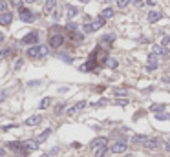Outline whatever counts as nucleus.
Wrapping results in <instances>:
<instances>
[{
    "label": "nucleus",
    "instance_id": "nucleus-1",
    "mask_svg": "<svg viewBox=\"0 0 170 157\" xmlns=\"http://www.w3.org/2000/svg\"><path fill=\"white\" fill-rule=\"evenodd\" d=\"M46 53H48V48H46V46H37V44L28 49V55H29L31 59H40V57H44Z\"/></svg>",
    "mask_w": 170,
    "mask_h": 157
},
{
    "label": "nucleus",
    "instance_id": "nucleus-2",
    "mask_svg": "<svg viewBox=\"0 0 170 157\" xmlns=\"http://www.w3.org/2000/svg\"><path fill=\"white\" fill-rule=\"evenodd\" d=\"M104 22H106V19H104L102 15H99V17H97V19H95L90 26H86L84 29H86V31H97V29H101V28L104 26Z\"/></svg>",
    "mask_w": 170,
    "mask_h": 157
},
{
    "label": "nucleus",
    "instance_id": "nucleus-3",
    "mask_svg": "<svg viewBox=\"0 0 170 157\" xmlns=\"http://www.w3.org/2000/svg\"><path fill=\"white\" fill-rule=\"evenodd\" d=\"M110 150H112V154H117V155H119V154H124V152L128 150V144H126L124 141H119V142L113 144Z\"/></svg>",
    "mask_w": 170,
    "mask_h": 157
},
{
    "label": "nucleus",
    "instance_id": "nucleus-4",
    "mask_svg": "<svg viewBox=\"0 0 170 157\" xmlns=\"http://www.w3.org/2000/svg\"><path fill=\"white\" fill-rule=\"evenodd\" d=\"M19 17L22 22H33L35 15L31 13V9H19Z\"/></svg>",
    "mask_w": 170,
    "mask_h": 157
},
{
    "label": "nucleus",
    "instance_id": "nucleus-5",
    "mask_svg": "<svg viewBox=\"0 0 170 157\" xmlns=\"http://www.w3.org/2000/svg\"><path fill=\"white\" fill-rule=\"evenodd\" d=\"M38 42V33L37 31H31V33H28L24 39H22V44H37Z\"/></svg>",
    "mask_w": 170,
    "mask_h": 157
},
{
    "label": "nucleus",
    "instance_id": "nucleus-6",
    "mask_svg": "<svg viewBox=\"0 0 170 157\" xmlns=\"http://www.w3.org/2000/svg\"><path fill=\"white\" fill-rule=\"evenodd\" d=\"M64 44V35H53L50 37V46L51 48H60Z\"/></svg>",
    "mask_w": 170,
    "mask_h": 157
},
{
    "label": "nucleus",
    "instance_id": "nucleus-7",
    "mask_svg": "<svg viewBox=\"0 0 170 157\" xmlns=\"http://www.w3.org/2000/svg\"><path fill=\"white\" fill-rule=\"evenodd\" d=\"M152 53L154 55H168L170 51L165 44H161V46H152Z\"/></svg>",
    "mask_w": 170,
    "mask_h": 157
},
{
    "label": "nucleus",
    "instance_id": "nucleus-8",
    "mask_svg": "<svg viewBox=\"0 0 170 157\" xmlns=\"http://www.w3.org/2000/svg\"><path fill=\"white\" fill-rule=\"evenodd\" d=\"M143 144H145V148H146V150H155V148H159V139H155V137L146 139Z\"/></svg>",
    "mask_w": 170,
    "mask_h": 157
},
{
    "label": "nucleus",
    "instance_id": "nucleus-9",
    "mask_svg": "<svg viewBox=\"0 0 170 157\" xmlns=\"http://www.w3.org/2000/svg\"><path fill=\"white\" fill-rule=\"evenodd\" d=\"M106 144H108V139L106 137H97V139L92 141V148H94V150L101 148V146H106Z\"/></svg>",
    "mask_w": 170,
    "mask_h": 157
},
{
    "label": "nucleus",
    "instance_id": "nucleus-10",
    "mask_svg": "<svg viewBox=\"0 0 170 157\" xmlns=\"http://www.w3.org/2000/svg\"><path fill=\"white\" fill-rule=\"evenodd\" d=\"M11 20H13V15H11L9 11L0 13V24H2V26H9V24H11Z\"/></svg>",
    "mask_w": 170,
    "mask_h": 157
},
{
    "label": "nucleus",
    "instance_id": "nucleus-11",
    "mask_svg": "<svg viewBox=\"0 0 170 157\" xmlns=\"http://www.w3.org/2000/svg\"><path fill=\"white\" fill-rule=\"evenodd\" d=\"M161 17H163V13H161V11H150V13H148V20H150L152 24H154V22H157V20H161Z\"/></svg>",
    "mask_w": 170,
    "mask_h": 157
},
{
    "label": "nucleus",
    "instance_id": "nucleus-12",
    "mask_svg": "<svg viewBox=\"0 0 170 157\" xmlns=\"http://www.w3.org/2000/svg\"><path fill=\"white\" fill-rule=\"evenodd\" d=\"M148 71H154V70H157V59H155V55L152 53L150 59H148V68H146Z\"/></svg>",
    "mask_w": 170,
    "mask_h": 157
},
{
    "label": "nucleus",
    "instance_id": "nucleus-13",
    "mask_svg": "<svg viewBox=\"0 0 170 157\" xmlns=\"http://www.w3.org/2000/svg\"><path fill=\"white\" fill-rule=\"evenodd\" d=\"M84 106H86V102H84V100H81V102H77V104H75V106H73V108H70V110H68V115H73L75 112H79V110H82Z\"/></svg>",
    "mask_w": 170,
    "mask_h": 157
},
{
    "label": "nucleus",
    "instance_id": "nucleus-14",
    "mask_svg": "<svg viewBox=\"0 0 170 157\" xmlns=\"http://www.w3.org/2000/svg\"><path fill=\"white\" fill-rule=\"evenodd\" d=\"M40 121H42L40 115H33V117H29L26 121V124H28V126H37V124H40Z\"/></svg>",
    "mask_w": 170,
    "mask_h": 157
},
{
    "label": "nucleus",
    "instance_id": "nucleus-15",
    "mask_svg": "<svg viewBox=\"0 0 170 157\" xmlns=\"http://www.w3.org/2000/svg\"><path fill=\"white\" fill-rule=\"evenodd\" d=\"M55 6H57V0H46L44 9H46L48 13H51V11H55Z\"/></svg>",
    "mask_w": 170,
    "mask_h": 157
},
{
    "label": "nucleus",
    "instance_id": "nucleus-16",
    "mask_svg": "<svg viewBox=\"0 0 170 157\" xmlns=\"http://www.w3.org/2000/svg\"><path fill=\"white\" fill-rule=\"evenodd\" d=\"M106 152H108V146H101V148H97V150H95V155L94 157H104V155H106Z\"/></svg>",
    "mask_w": 170,
    "mask_h": 157
},
{
    "label": "nucleus",
    "instance_id": "nucleus-17",
    "mask_svg": "<svg viewBox=\"0 0 170 157\" xmlns=\"http://www.w3.org/2000/svg\"><path fill=\"white\" fill-rule=\"evenodd\" d=\"M77 13H79V9H77V7H73V6H68V17H70V19H73Z\"/></svg>",
    "mask_w": 170,
    "mask_h": 157
},
{
    "label": "nucleus",
    "instance_id": "nucleus-18",
    "mask_svg": "<svg viewBox=\"0 0 170 157\" xmlns=\"http://www.w3.org/2000/svg\"><path fill=\"white\" fill-rule=\"evenodd\" d=\"M102 17H104V19H112V17H113V9H112V7L102 9Z\"/></svg>",
    "mask_w": 170,
    "mask_h": 157
},
{
    "label": "nucleus",
    "instance_id": "nucleus-19",
    "mask_svg": "<svg viewBox=\"0 0 170 157\" xmlns=\"http://www.w3.org/2000/svg\"><path fill=\"white\" fill-rule=\"evenodd\" d=\"M115 2H117V7H121V9H124L130 4V0H115Z\"/></svg>",
    "mask_w": 170,
    "mask_h": 157
},
{
    "label": "nucleus",
    "instance_id": "nucleus-20",
    "mask_svg": "<svg viewBox=\"0 0 170 157\" xmlns=\"http://www.w3.org/2000/svg\"><path fill=\"white\" fill-rule=\"evenodd\" d=\"M7 7H9V6H7V2H6V0H0V13H6V11H7Z\"/></svg>",
    "mask_w": 170,
    "mask_h": 157
},
{
    "label": "nucleus",
    "instance_id": "nucleus-21",
    "mask_svg": "<svg viewBox=\"0 0 170 157\" xmlns=\"http://www.w3.org/2000/svg\"><path fill=\"white\" fill-rule=\"evenodd\" d=\"M163 108H165L163 104H152V106H150V110H152V112H161Z\"/></svg>",
    "mask_w": 170,
    "mask_h": 157
},
{
    "label": "nucleus",
    "instance_id": "nucleus-22",
    "mask_svg": "<svg viewBox=\"0 0 170 157\" xmlns=\"http://www.w3.org/2000/svg\"><path fill=\"white\" fill-rule=\"evenodd\" d=\"M148 137H145V135H133V142H145Z\"/></svg>",
    "mask_w": 170,
    "mask_h": 157
},
{
    "label": "nucleus",
    "instance_id": "nucleus-23",
    "mask_svg": "<svg viewBox=\"0 0 170 157\" xmlns=\"http://www.w3.org/2000/svg\"><path fill=\"white\" fill-rule=\"evenodd\" d=\"M50 134H51V130H50V128H48V130H44V132H42V134H40V137H38V141H44V139L48 137V135H50Z\"/></svg>",
    "mask_w": 170,
    "mask_h": 157
},
{
    "label": "nucleus",
    "instance_id": "nucleus-24",
    "mask_svg": "<svg viewBox=\"0 0 170 157\" xmlns=\"http://www.w3.org/2000/svg\"><path fill=\"white\" fill-rule=\"evenodd\" d=\"M11 4H13V7H17V9H22V0H11Z\"/></svg>",
    "mask_w": 170,
    "mask_h": 157
},
{
    "label": "nucleus",
    "instance_id": "nucleus-25",
    "mask_svg": "<svg viewBox=\"0 0 170 157\" xmlns=\"http://www.w3.org/2000/svg\"><path fill=\"white\" fill-rule=\"evenodd\" d=\"M9 55H11V49L9 48H6V49L0 51V57H9Z\"/></svg>",
    "mask_w": 170,
    "mask_h": 157
},
{
    "label": "nucleus",
    "instance_id": "nucleus-26",
    "mask_svg": "<svg viewBox=\"0 0 170 157\" xmlns=\"http://www.w3.org/2000/svg\"><path fill=\"white\" fill-rule=\"evenodd\" d=\"M48 104H50V97L42 99V102H40V108H42V110H44V108H48Z\"/></svg>",
    "mask_w": 170,
    "mask_h": 157
},
{
    "label": "nucleus",
    "instance_id": "nucleus-27",
    "mask_svg": "<svg viewBox=\"0 0 170 157\" xmlns=\"http://www.w3.org/2000/svg\"><path fill=\"white\" fill-rule=\"evenodd\" d=\"M113 93H115L117 97H124V95H126V91H124V90H115Z\"/></svg>",
    "mask_w": 170,
    "mask_h": 157
},
{
    "label": "nucleus",
    "instance_id": "nucleus-28",
    "mask_svg": "<svg viewBox=\"0 0 170 157\" xmlns=\"http://www.w3.org/2000/svg\"><path fill=\"white\" fill-rule=\"evenodd\" d=\"M108 64H110L112 68H117V60L115 59H108Z\"/></svg>",
    "mask_w": 170,
    "mask_h": 157
},
{
    "label": "nucleus",
    "instance_id": "nucleus-29",
    "mask_svg": "<svg viewBox=\"0 0 170 157\" xmlns=\"http://www.w3.org/2000/svg\"><path fill=\"white\" fill-rule=\"evenodd\" d=\"M126 102H128V100H126V99H123V100H117L115 104H117V106H126Z\"/></svg>",
    "mask_w": 170,
    "mask_h": 157
},
{
    "label": "nucleus",
    "instance_id": "nucleus-30",
    "mask_svg": "<svg viewBox=\"0 0 170 157\" xmlns=\"http://www.w3.org/2000/svg\"><path fill=\"white\" fill-rule=\"evenodd\" d=\"M22 64H24V62H22V59H19V60H17V62H15V68H17V70H19L20 66H22Z\"/></svg>",
    "mask_w": 170,
    "mask_h": 157
},
{
    "label": "nucleus",
    "instance_id": "nucleus-31",
    "mask_svg": "<svg viewBox=\"0 0 170 157\" xmlns=\"http://www.w3.org/2000/svg\"><path fill=\"white\" fill-rule=\"evenodd\" d=\"M165 150L170 152V141H165Z\"/></svg>",
    "mask_w": 170,
    "mask_h": 157
},
{
    "label": "nucleus",
    "instance_id": "nucleus-32",
    "mask_svg": "<svg viewBox=\"0 0 170 157\" xmlns=\"http://www.w3.org/2000/svg\"><path fill=\"white\" fill-rule=\"evenodd\" d=\"M168 42H170V37H165V39H163V44H165V46H167Z\"/></svg>",
    "mask_w": 170,
    "mask_h": 157
},
{
    "label": "nucleus",
    "instance_id": "nucleus-33",
    "mask_svg": "<svg viewBox=\"0 0 170 157\" xmlns=\"http://www.w3.org/2000/svg\"><path fill=\"white\" fill-rule=\"evenodd\" d=\"M6 155V150H4V148H0V157H4Z\"/></svg>",
    "mask_w": 170,
    "mask_h": 157
},
{
    "label": "nucleus",
    "instance_id": "nucleus-34",
    "mask_svg": "<svg viewBox=\"0 0 170 157\" xmlns=\"http://www.w3.org/2000/svg\"><path fill=\"white\" fill-rule=\"evenodd\" d=\"M163 80H165L167 84H170V77H163Z\"/></svg>",
    "mask_w": 170,
    "mask_h": 157
},
{
    "label": "nucleus",
    "instance_id": "nucleus-35",
    "mask_svg": "<svg viewBox=\"0 0 170 157\" xmlns=\"http://www.w3.org/2000/svg\"><path fill=\"white\" fill-rule=\"evenodd\" d=\"M81 2H82V4H86V2H90V0H81Z\"/></svg>",
    "mask_w": 170,
    "mask_h": 157
},
{
    "label": "nucleus",
    "instance_id": "nucleus-36",
    "mask_svg": "<svg viewBox=\"0 0 170 157\" xmlns=\"http://www.w3.org/2000/svg\"><path fill=\"white\" fill-rule=\"evenodd\" d=\"M2 40H4V37H2V35H0V42H2Z\"/></svg>",
    "mask_w": 170,
    "mask_h": 157
},
{
    "label": "nucleus",
    "instance_id": "nucleus-37",
    "mask_svg": "<svg viewBox=\"0 0 170 157\" xmlns=\"http://www.w3.org/2000/svg\"><path fill=\"white\" fill-rule=\"evenodd\" d=\"M26 2H33V0H26Z\"/></svg>",
    "mask_w": 170,
    "mask_h": 157
},
{
    "label": "nucleus",
    "instance_id": "nucleus-38",
    "mask_svg": "<svg viewBox=\"0 0 170 157\" xmlns=\"http://www.w3.org/2000/svg\"><path fill=\"white\" fill-rule=\"evenodd\" d=\"M0 99H2V95H0Z\"/></svg>",
    "mask_w": 170,
    "mask_h": 157
},
{
    "label": "nucleus",
    "instance_id": "nucleus-39",
    "mask_svg": "<svg viewBox=\"0 0 170 157\" xmlns=\"http://www.w3.org/2000/svg\"><path fill=\"white\" fill-rule=\"evenodd\" d=\"M168 141H170V137H168Z\"/></svg>",
    "mask_w": 170,
    "mask_h": 157
}]
</instances>
